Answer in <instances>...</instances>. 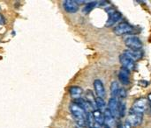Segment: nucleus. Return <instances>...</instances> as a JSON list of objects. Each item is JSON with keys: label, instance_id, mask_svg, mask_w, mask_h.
<instances>
[{"label": "nucleus", "instance_id": "f257e3e1", "mask_svg": "<svg viewBox=\"0 0 151 128\" xmlns=\"http://www.w3.org/2000/svg\"><path fill=\"white\" fill-rule=\"evenodd\" d=\"M69 108H70V112H71L76 124L81 127H84L87 125L86 124L87 112L74 102L71 103Z\"/></svg>", "mask_w": 151, "mask_h": 128}, {"label": "nucleus", "instance_id": "f03ea898", "mask_svg": "<svg viewBox=\"0 0 151 128\" xmlns=\"http://www.w3.org/2000/svg\"><path fill=\"white\" fill-rule=\"evenodd\" d=\"M106 11L109 15V18L106 21L105 25L107 27L113 26L116 23H118L122 18V14L119 11H117L113 7H109L106 9Z\"/></svg>", "mask_w": 151, "mask_h": 128}, {"label": "nucleus", "instance_id": "7ed1b4c3", "mask_svg": "<svg viewBox=\"0 0 151 128\" xmlns=\"http://www.w3.org/2000/svg\"><path fill=\"white\" fill-rule=\"evenodd\" d=\"M148 106H149L148 99L145 98H140L136 99L134 102V105L132 106L131 111H133L134 112H137V113L143 114L147 111Z\"/></svg>", "mask_w": 151, "mask_h": 128}, {"label": "nucleus", "instance_id": "20e7f679", "mask_svg": "<svg viewBox=\"0 0 151 128\" xmlns=\"http://www.w3.org/2000/svg\"><path fill=\"white\" fill-rule=\"evenodd\" d=\"M125 44L128 47V49H133V50H142V47L143 46L142 41L138 38L137 36H128L125 40Z\"/></svg>", "mask_w": 151, "mask_h": 128}, {"label": "nucleus", "instance_id": "39448f33", "mask_svg": "<svg viewBox=\"0 0 151 128\" xmlns=\"http://www.w3.org/2000/svg\"><path fill=\"white\" fill-rule=\"evenodd\" d=\"M134 30V27L127 22H121L117 26L114 27L113 32L116 35H124L127 33H132Z\"/></svg>", "mask_w": 151, "mask_h": 128}, {"label": "nucleus", "instance_id": "423d86ee", "mask_svg": "<svg viewBox=\"0 0 151 128\" xmlns=\"http://www.w3.org/2000/svg\"><path fill=\"white\" fill-rule=\"evenodd\" d=\"M142 120H143V114L137 113V112H134L133 111H130L129 112V115H128L127 121L131 124L132 127H139L140 125H142Z\"/></svg>", "mask_w": 151, "mask_h": 128}, {"label": "nucleus", "instance_id": "0eeeda50", "mask_svg": "<svg viewBox=\"0 0 151 128\" xmlns=\"http://www.w3.org/2000/svg\"><path fill=\"white\" fill-rule=\"evenodd\" d=\"M119 62L122 65L123 68L132 71V70H134L135 68H136V64H135V62L134 60H132L130 57H128L127 55H126L125 54H120L119 56Z\"/></svg>", "mask_w": 151, "mask_h": 128}, {"label": "nucleus", "instance_id": "6e6552de", "mask_svg": "<svg viewBox=\"0 0 151 128\" xmlns=\"http://www.w3.org/2000/svg\"><path fill=\"white\" fill-rule=\"evenodd\" d=\"M63 7L68 13H75L79 11V4L76 1L65 0L63 2Z\"/></svg>", "mask_w": 151, "mask_h": 128}, {"label": "nucleus", "instance_id": "1a4fd4ad", "mask_svg": "<svg viewBox=\"0 0 151 128\" xmlns=\"http://www.w3.org/2000/svg\"><path fill=\"white\" fill-rule=\"evenodd\" d=\"M111 113L112 114V116L114 118H119V101L117 98H111L109 99V103H108V107H107Z\"/></svg>", "mask_w": 151, "mask_h": 128}, {"label": "nucleus", "instance_id": "9d476101", "mask_svg": "<svg viewBox=\"0 0 151 128\" xmlns=\"http://www.w3.org/2000/svg\"><path fill=\"white\" fill-rule=\"evenodd\" d=\"M94 89H95V92L98 98H104L105 97V88L101 80L96 79L94 81Z\"/></svg>", "mask_w": 151, "mask_h": 128}, {"label": "nucleus", "instance_id": "9b49d317", "mask_svg": "<svg viewBox=\"0 0 151 128\" xmlns=\"http://www.w3.org/2000/svg\"><path fill=\"white\" fill-rule=\"evenodd\" d=\"M130 70L125 69V68H121L119 72V81L122 83V84L124 85H127L130 83Z\"/></svg>", "mask_w": 151, "mask_h": 128}, {"label": "nucleus", "instance_id": "f8f14e48", "mask_svg": "<svg viewBox=\"0 0 151 128\" xmlns=\"http://www.w3.org/2000/svg\"><path fill=\"white\" fill-rule=\"evenodd\" d=\"M124 54L126 55H127L128 57H130L132 60L135 61H139L143 57V52L142 50H133V49H127Z\"/></svg>", "mask_w": 151, "mask_h": 128}, {"label": "nucleus", "instance_id": "ddd939ff", "mask_svg": "<svg viewBox=\"0 0 151 128\" xmlns=\"http://www.w3.org/2000/svg\"><path fill=\"white\" fill-rule=\"evenodd\" d=\"M69 93L71 97L74 100H76V99L81 98V96L83 94V90L80 86H72L69 88Z\"/></svg>", "mask_w": 151, "mask_h": 128}, {"label": "nucleus", "instance_id": "4468645a", "mask_svg": "<svg viewBox=\"0 0 151 128\" xmlns=\"http://www.w3.org/2000/svg\"><path fill=\"white\" fill-rule=\"evenodd\" d=\"M104 113V125H106L109 127L114 126L115 125V118L112 116L110 110L107 108Z\"/></svg>", "mask_w": 151, "mask_h": 128}, {"label": "nucleus", "instance_id": "2eb2a0df", "mask_svg": "<svg viewBox=\"0 0 151 128\" xmlns=\"http://www.w3.org/2000/svg\"><path fill=\"white\" fill-rule=\"evenodd\" d=\"M92 113H93L96 123L99 126H104V113L100 112L97 109H96Z\"/></svg>", "mask_w": 151, "mask_h": 128}, {"label": "nucleus", "instance_id": "dca6fc26", "mask_svg": "<svg viewBox=\"0 0 151 128\" xmlns=\"http://www.w3.org/2000/svg\"><path fill=\"white\" fill-rule=\"evenodd\" d=\"M96 107L100 112H104V111L107 109V107H106V103L104 100V98H98V97L96 98Z\"/></svg>", "mask_w": 151, "mask_h": 128}, {"label": "nucleus", "instance_id": "f3484780", "mask_svg": "<svg viewBox=\"0 0 151 128\" xmlns=\"http://www.w3.org/2000/svg\"><path fill=\"white\" fill-rule=\"evenodd\" d=\"M120 88L119 85L117 82H112L111 84V98H117V97L119 96Z\"/></svg>", "mask_w": 151, "mask_h": 128}, {"label": "nucleus", "instance_id": "a211bd4d", "mask_svg": "<svg viewBox=\"0 0 151 128\" xmlns=\"http://www.w3.org/2000/svg\"><path fill=\"white\" fill-rule=\"evenodd\" d=\"M86 124L88 126V128H96V121L93 116L92 112L87 113V118H86Z\"/></svg>", "mask_w": 151, "mask_h": 128}, {"label": "nucleus", "instance_id": "6ab92c4d", "mask_svg": "<svg viewBox=\"0 0 151 128\" xmlns=\"http://www.w3.org/2000/svg\"><path fill=\"white\" fill-rule=\"evenodd\" d=\"M96 4H97L96 2H88V3L84 5V7H83V9H82L83 13H85V14L89 13V12L96 6Z\"/></svg>", "mask_w": 151, "mask_h": 128}, {"label": "nucleus", "instance_id": "aec40b11", "mask_svg": "<svg viewBox=\"0 0 151 128\" xmlns=\"http://www.w3.org/2000/svg\"><path fill=\"white\" fill-rule=\"evenodd\" d=\"M96 98H95V96L91 91H88L86 92V100L88 102H89L91 105H93L95 107H96Z\"/></svg>", "mask_w": 151, "mask_h": 128}, {"label": "nucleus", "instance_id": "412c9836", "mask_svg": "<svg viewBox=\"0 0 151 128\" xmlns=\"http://www.w3.org/2000/svg\"><path fill=\"white\" fill-rule=\"evenodd\" d=\"M119 118H124L126 114V104L124 102H119Z\"/></svg>", "mask_w": 151, "mask_h": 128}, {"label": "nucleus", "instance_id": "4be33fe9", "mask_svg": "<svg viewBox=\"0 0 151 128\" xmlns=\"http://www.w3.org/2000/svg\"><path fill=\"white\" fill-rule=\"evenodd\" d=\"M127 90H126V89H120L118 97H119L120 99H123V98H127Z\"/></svg>", "mask_w": 151, "mask_h": 128}, {"label": "nucleus", "instance_id": "5701e85b", "mask_svg": "<svg viewBox=\"0 0 151 128\" xmlns=\"http://www.w3.org/2000/svg\"><path fill=\"white\" fill-rule=\"evenodd\" d=\"M4 24H5V18L2 14H0V25H4Z\"/></svg>", "mask_w": 151, "mask_h": 128}, {"label": "nucleus", "instance_id": "b1692460", "mask_svg": "<svg viewBox=\"0 0 151 128\" xmlns=\"http://www.w3.org/2000/svg\"><path fill=\"white\" fill-rule=\"evenodd\" d=\"M147 99H148V102H149V108H150V112L151 113V93L150 94H149Z\"/></svg>", "mask_w": 151, "mask_h": 128}, {"label": "nucleus", "instance_id": "393cba45", "mask_svg": "<svg viewBox=\"0 0 151 128\" xmlns=\"http://www.w3.org/2000/svg\"><path fill=\"white\" fill-rule=\"evenodd\" d=\"M124 127L125 128H132V126H131V124L127 120L126 122H125V126H124Z\"/></svg>", "mask_w": 151, "mask_h": 128}, {"label": "nucleus", "instance_id": "a878e982", "mask_svg": "<svg viewBox=\"0 0 151 128\" xmlns=\"http://www.w3.org/2000/svg\"><path fill=\"white\" fill-rule=\"evenodd\" d=\"M117 128H124V127H123L122 124H119V125L117 126Z\"/></svg>", "mask_w": 151, "mask_h": 128}, {"label": "nucleus", "instance_id": "bb28decb", "mask_svg": "<svg viewBox=\"0 0 151 128\" xmlns=\"http://www.w3.org/2000/svg\"><path fill=\"white\" fill-rule=\"evenodd\" d=\"M104 128H111V127H107V126H105V127H104Z\"/></svg>", "mask_w": 151, "mask_h": 128}]
</instances>
